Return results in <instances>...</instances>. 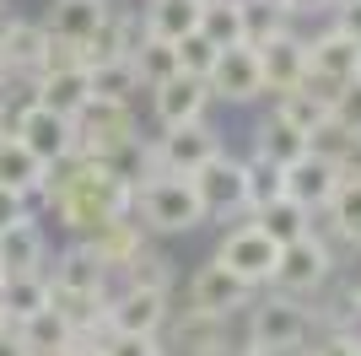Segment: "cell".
Listing matches in <instances>:
<instances>
[{
  "instance_id": "obj_1",
  "label": "cell",
  "mask_w": 361,
  "mask_h": 356,
  "mask_svg": "<svg viewBox=\"0 0 361 356\" xmlns=\"http://www.w3.org/2000/svg\"><path fill=\"white\" fill-rule=\"evenodd\" d=\"M27 206H32V216L49 210V222L60 227L65 237H87L92 227L114 222V216H124V210L135 206V189H130L124 178H114L97 157L71 151L65 162L49 167L44 189L27 194Z\"/></svg>"
},
{
  "instance_id": "obj_2",
  "label": "cell",
  "mask_w": 361,
  "mask_h": 356,
  "mask_svg": "<svg viewBox=\"0 0 361 356\" xmlns=\"http://www.w3.org/2000/svg\"><path fill=\"white\" fill-rule=\"evenodd\" d=\"M140 216V227H146L151 237H183L195 232V227H205V206H200V194L189 178H146V184H135V206H130Z\"/></svg>"
},
{
  "instance_id": "obj_3",
  "label": "cell",
  "mask_w": 361,
  "mask_h": 356,
  "mask_svg": "<svg viewBox=\"0 0 361 356\" xmlns=\"http://www.w3.org/2000/svg\"><path fill=\"white\" fill-rule=\"evenodd\" d=\"M329 281H334V243H324L318 232H307V237H297V243H286V249H281L275 275H270V292L313 302Z\"/></svg>"
},
{
  "instance_id": "obj_4",
  "label": "cell",
  "mask_w": 361,
  "mask_h": 356,
  "mask_svg": "<svg viewBox=\"0 0 361 356\" xmlns=\"http://www.w3.org/2000/svg\"><path fill=\"white\" fill-rule=\"evenodd\" d=\"M313 340V308L302 297H281L264 286V297L248 302V345H307Z\"/></svg>"
},
{
  "instance_id": "obj_5",
  "label": "cell",
  "mask_w": 361,
  "mask_h": 356,
  "mask_svg": "<svg viewBox=\"0 0 361 356\" xmlns=\"http://www.w3.org/2000/svg\"><path fill=\"white\" fill-rule=\"evenodd\" d=\"M135 141H140L135 103H103V97H92L75 114V151L81 157H108V151L135 146Z\"/></svg>"
},
{
  "instance_id": "obj_6",
  "label": "cell",
  "mask_w": 361,
  "mask_h": 356,
  "mask_svg": "<svg viewBox=\"0 0 361 356\" xmlns=\"http://www.w3.org/2000/svg\"><path fill=\"white\" fill-rule=\"evenodd\" d=\"M211 259H216V265H226L243 286L264 292L270 275H275V259H281V243H270L254 222H238V227H226V232H221V243H216Z\"/></svg>"
},
{
  "instance_id": "obj_7",
  "label": "cell",
  "mask_w": 361,
  "mask_h": 356,
  "mask_svg": "<svg viewBox=\"0 0 361 356\" xmlns=\"http://www.w3.org/2000/svg\"><path fill=\"white\" fill-rule=\"evenodd\" d=\"M216 151H221V135H216L211 119L151 135V157H157V173H173V178H195L200 167L216 157Z\"/></svg>"
},
{
  "instance_id": "obj_8",
  "label": "cell",
  "mask_w": 361,
  "mask_h": 356,
  "mask_svg": "<svg viewBox=\"0 0 361 356\" xmlns=\"http://www.w3.org/2000/svg\"><path fill=\"white\" fill-rule=\"evenodd\" d=\"M173 319V292H140V286H114L103 308V335H162Z\"/></svg>"
},
{
  "instance_id": "obj_9",
  "label": "cell",
  "mask_w": 361,
  "mask_h": 356,
  "mask_svg": "<svg viewBox=\"0 0 361 356\" xmlns=\"http://www.w3.org/2000/svg\"><path fill=\"white\" fill-rule=\"evenodd\" d=\"M205 87H211V103H226V108H248V103H259V97H270V92H264V71H259V54L248 44L221 49V54H216V71L205 76Z\"/></svg>"
},
{
  "instance_id": "obj_10",
  "label": "cell",
  "mask_w": 361,
  "mask_h": 356,
  "mask_svg": "<svg viewBox=\"0 0 361 356\" xmlns=\"http://www.w3.org/2000/svg\"><path fill=\"white\" fill-rule=\"evenodd\" d=\"M189 184H195L200 206H205V222H226V216L248 210V200H243V157H232L226 146L216 151Z\"/></svg>"
},
{
  "instance_id": "obj_11",
  "label": "cell",
  "mask_w": 361,
  "mask_h": 356,
  "mask_svg": "<svg viewBox=\"0 0 361 356\" xmlns=\"http://www.w3.org/2000/svg\"><path fill=\"white\" fill-rule=\"evenodd\" d=\"M189 308L195 313H216V319H232L238 308H248L254 302V286H243L238 275L226 265H216V259H205V265L189 275Z\"/></svg>"
},
{
  "instance_id": "obj_12",
  "label": "cell",
  "mask_w": 361,
  "mask_h": 356,
  "mask_svg": "<svg viewBox=\"0 0 361 356\" xmlns=\"http://www.w3.org/2000/svg\"><path fill=\"white\" fill-rule=\"evenodd\" d=\"M167 356H211V351H226L232 345V319H216V313H195L183 308L167 319Z\"/></svg>"
},
{
  "instance_id": "obj_13",
  "label": "cell",
  "mask_w": 361,
  "mask_h": 356,
  "mask_svg": "<svg viewBox=\"0 0 361 356\" xmlns=\"http://www.w3.org/2000/svg\"><path fill=\"white\" fill-rule=\"evenodd\" d=\"M211 114V87L195 81V76H173L162 87H151V119H157V130H178V124H200V119Z\"/></svg>"
},
{
  "instance_id": "obj_14",
  "label": "cell",
  "mask_w": 361,
  "mask_h": 356,
  "mask_svg": "<svg viewBox=\"0 0 361 356\" xmlns=\"http://www.w3.org/2000/svg\"><path fill=\"white\" fill-rule=\"evenodd\" d=\"M75 243H87V249L97 254V265H103L108 275H119V270H124V265H130V259H135V254L151 243V232L140 227L135 210H124V216H114V222L92 227L87 237H75Z\"/></svg>"
},
{
  "instance_id": "obj_15",
  "label": "cell",
  "mask_w": 361,
  "mask_h": 356,
  "mask_svg": "<svg viewBox=\"0 0 361 356\" xmlns=\"http://www.w3.org/2000/svg\"><path fill=\"white\" fill-rule=\"evenodd\" d=\"M16 141H22V146L32 151V157H38V162L44 167H54V162H65V157H71L75 151V119H65V114H54V108H32L27 119H22V124H16Z\"/></svg>"
},
{
  "instance_id": "obj_16",
  "label": "cell",
  "mask_w": 361,
  "mask_h": 356,
  "mask_svg": "<svg viewBox=\"0 0 361 356\" xmlns=\"http://www.w3.org/2000/svg\"><path fill=\"white\" fill-rule=\"evenodd\" d=\"M259 54V71H264V92L270 97H281V92H291L307 76V38H302L297 28L281 32V38H270L264 49H254Z\"/></svg>"
},
{
  "instance_id": "obj_17",
  "label": "cell",
  "mask_w": 361,
  "mask_h": 356,
  "mask_svg": "<svg viewBox=\"0 0 361 356\" xmlns=\"http://www.w3.org/2000/svg\"><path fill=\"white\" fill-rule=\"evenodd\" d=\"M334 189H340V173H334L329 157H297V162L286 167V200H297L302 210H313V216H324V206L334 200Z\"/></svg>"
},
{
  "instance_id": "obj_18",
  "label": "cell",
  "mask_w": 361,
  "mask_h": 356,
  "mask_svg": "<svg viewBox=\"0 0 361 356\" xmlns=\"http://www.w3.org/2000/svg\"><path fill=\"white\" fill-rule=\"evenodd\" d=\"M49 275V286H65V292H114V275H108L103 265H97V254L87 249V243H65L60 254H54V265L44 270Z\"/></svg>"
},
{
  "instance_id": "obj_19",
  "label": "cell",
  "mask_w": 361,
  "mask_h": 356,
  "mask_svg": "<svg viewBox=\"0 0 361 356\" xmlns=\"http://www.w3.org/2000/svg\"><path fill=\"white\" fill-rule=\"evenodd\" d=\"M0 259H6V275H32V270H49V232L38 216L16 222L0 232Z\"/></svg>"
},
{
  "instance_id": "obj_20",
  "label": "cell",
  "mask_w": 361,
  "mask_h": 356,
  "mask_svg": "<svg viewBox=\"0 0 361 356\" xmlns=\"http://www.w3.org/2000/svg\"><path fill=\"white\" fill-rule=\"evenodd\" d=\"M356 59H361V44H350L340 28H318L307 38V71L329 76V81H356Z\"/></svg>"
},
{
  "instance_id": "obj_21",
  "label": "cell",
  "mask_w": 361,
  "mask_h": 356,
  "mask_svg": "<svg viewBox=\"0 0 361 356\" xmlns=\"http://www.w3.org/2000/svg\"><path fill=\"white\" fill-rule=\"evenodd\" d=\"M44 49H49V28H44V22H32V16H11V22H6V32H0L6 71L38 76V65H44Z\"/></svg>"
},
{
  "instance_id": "obj_22",
  "label": "cell",
  "mask_w": 361,
  "mask_h": 356,
  "mask_svg": "<svg viewBox=\"0 0 361 356\" xmlns=\"http://www.w3.org/2000/svg\"><path fill=\"white\" fill-rule=\"evenodd\" d=\"M108 16V0H54L44 16L49 38H65V44H87L92 32L103 28Z\"/></svg>"
},
{
  "instance_id": "obj_23",
  "label": "cell",
  "mask_w": 361,
  "mask_h": 356,
  "mask_svg": "<svg viewBox=\"0 0 361 356\" xmlns=\"http://www.w3.org/2000/svg\"><path fill=\"white\" fill-rule=\"evenodd\" d=\"M313 232L324 243H350L361 249V184H340L334 200L324 206V222H313Z\"/></svg>"
},
{
  "instance_id": "obj_24",
  "label": "cell",
  "mask_w": 361,
  "mask_h": 356,
  "mask_svg": "<svg viewBox=\"0 0 361 356\" xmlns=\"http://www.w3.org/2000/svg\"><path fill=\"white\" fill-rule=\"evenodd\" d=\"M254 157H264V162H275V167H291L297 157H307V135L270 108V114L254 124Z\"/></svg>"
},
{
  "instance_id": "obj_25",
  "label": "cell",
  "mask_w": 361,
  "mask_h": 356,
  "mask_svg": "<svg viewBox=\"0 0 361 356\" xmlns=\"http://www.w3.org/2000/svg\"><path fill=\"white\" fill-rule=\"evenodd\" d=\"M200 6H205V0H146V6H140V28H146L151 38L178 44V38L200 32Z\"/></svg>"
},
{
  "instance_id": "obj_26",
  "label": "cell",
  "mask_w": 361,
  "mask_h": 356,
  "mask_svg": "<svg viewBox=\"0 0 361 356\" xmlns=\"http://www.w3.org/2000/svg\"><path fill=\"white\" fill-rule=\"evenodd\" d=\"M38 103L54 108V114H65V119H75L81 108L92 103V76H87V65H75V71H49V76H38Z\"/></svg>"
},
{
  "instance_id": "obj_27",
  "label": "cell",
  "mask_w": 361,
  "mask_h": 356,
  "mask_svg": "<svg viewBox=\"0 0 361 356\" xmlns=\"http://www.w3.org/2000/svg\"><path fill=\"white\" fill-rule=\"evenodd\" d=\"M16 345L27 356H60V351L75 345V329L65 324L54 308H44V313H32L27 324H16Z\"/></svg>"
},
{
  "instance_id": "obj_28",
  "label": "cell",
  "mask_w": 361,
  "mask_h": 356,
  "mask_svg": "<svg viewBox=\"0 0 361 356\" xmlns=\"http://www.w3.org/2000/svg\"><path fill=\"white\" fill-rule=\"evenodd\" d=\"M49 167L32 157L16 135H0V189H16V194H38L44 189Z\"/></svg>"
},
{
  "instance_id": "obj_29",
  "label": "cell",
  "mask_w": 361,
  "mask_h": 356,
  "mask_svg": "<svg viewBox=\"0 0 361 356\" xmlns=\"http://www.w3.org/2000/svg\"><path fill=\"white\" fill-rule=\"evenodd\" d=\"M0 308H6L11 329L27 324L32 313L49 308V275L44 270H32V275H6V281H0Z\"/></svg>"
},
{
  "instance_id": "obj_30",
  "label": "cell",
  "mask_w": 361,
  "mask_h": 356,
  "mask_svg": "<svg viewBox=\"0 0 361 356\" xmlns=\"http://www.w3.org/2000/svg\"><path fill=\"white\" fill-rule=\"evenodd\" d=\"M248 222L270 237V243H281V249H286V243H297V237L313 232V210H302L297 200H286V194H281V200H270L264 210H254Z\"/></svg>"
},
{
  "instance_id": "obj_31",
  "label": "cell",
  "mask_w": 361,
  "mask_h": 356,
  "mask_svg": "<svg viewBox=\"0 0 361 356\" xmlns=\"http://www.w3.org/2000/svg\"><path fill=\"white\" fill-rule=\"evenodd\" d=\"M130 65H135V76H140V92H151V87H162V81H173L178 76V44H167V38H140L135 49H130Z\"/></svg>"
},
{
  "instance_id": "obj_32",
  "label": "cell",
  "mask_w": 361,
  "mask_h": 356,
  "mask_svg": "<svg viewBox=\"0 0 361 356\" xmlns=\"http://www.w3.org/2000/svg\"><path fill=\"white\" fill-rule=\"evenodd\" d=\"M297 22L286 16V6L281 0H243V44L248 49H264L270 38H281V32H291Z\"/></svg>"
},
{
  "instance_id": "obj_33",
  "label": "cell",
  "mask_w": 361,
  "mask_h": 356,
  "mask_svg": "<svg viewBox=\"0 0 361 356\" xmlns=\"http://www.w3.org/2000/svg\"><path fill=\"white\" fill-rule=\"evenodd\" d=\"M87 76H92V97H103V103H135V92H140V76L130 65V54L97 59V65H87Z\"/></svg>"
},
{
  "instance_id": "obj_34",
  "label": "cell",
  "mask_w": 361,
  "mask_h": 356,
  "mask_svg": "<svg viewBox=\"0 0 361 356\" xmlns=\"http://www.w3.org/2000/svg\"><path fill=\"white\" fill-rule=\"evenodd\" d=\"M114 286H140V292H173V259H167L157 243H146V249L130 259V265L114 275Z\"/></svg>"
},
{
  "instance_id": "obj_35",
  "label": "cell",
  "mask_w": 361,
  "mask_h": 356,
  "mask_svg": "<svg viewBox=\"0 0 361 356\" xmlns=\"http://www.w3.org/2000/svg\"><path fill=\"white\" fill-rule=\"evenodd\" d=\"M286 194V167H275V162H264V157H243V200H248V216L254 210H264L270 200H281Z\"/></svg>"
},
{
  "instance_id": "obj_36",
  "label": "cell",
  "mask_w": 361,
  "mask_h": 356,
  "mask_svg": "<svg viewBox=\"0 0 361 356\" xmlns=\"http://www.w3.org/2000/svg\"><path fill=\"white\" fill-rule=\"evenodd\" d=\"M32 108H38V76L0 71V124H6V135H11Z\"/></svg>"
},
{
  "instance_id": "obj_37",
  "label": "cell",
  "mask_w": 361,
  "mask_h": 356,
  "mask_svg": "<svg viewBox=\"0 0 361 356\" xmlns=\"http://www.w3.org/2000/svg\"><path fill=\"white\" fill-rule=\"evenodd\" d=\"M200 32L216 49H238L243 44V0H205L200 6Z\"/></svg>"
},
{
  "instance_id": "obj_38",
  "label": "cell",
  "mask_w": 361,
  "mask_h": 356,
  "mask_svg": "<svg viewBox=\"0 0 361 356\" xmlns=\"http://www.w3.org/2000/svg\"><path fill=\"white\" fill-rule=\"evenodd\" d=\"M275 114L286 119V124H297L302 135H313L318 124H324V119H329V108L324 103H313V97H307V92H281V97H275Z\"/></svg>"
},
{
  "instance_id": "obj_39",
  "label": "cell",
  "mask_w": 361,
  "mask_h": 356,
  "mask_svg": "<svg viewBox=\"0 0 361 356\" xmlns=\"http://www.w3.org/2000/svg\"><path fill=\"white\" fill-rule=\"evenodd\" d=\"M216 54H221V49H216L205 32H189V38H178V71H183V76H195V81H205V76L216 71Z\"/></svg>"
},
{
  "instance_id": "obj_40",
  "label": "cell",
  "mask_w": 361,
  "mask_h": 356,
  "mask_svg": "<svg viewBox=\"0 0 361 356\" xmlns=\"http://www.w3.org/2000/svg\"><path fill=\"white\" fill-rule=\"evenodd\" d=\"M97 351L103 356H167L162 335H119V329H108L97 335Z\"/></svg>"
},
{
  "instance_id": "obj_41",
  "label": "cell",
  "mask_w": 361,
  "mask_h": 356,
  "mask_svg": "<svg viewBox=\"0 0 361 356\" xmlns=\"http://www.w3.org/2000/svg\"><path fill=\"white\" fill-rule=\"evenodd\" d=\"M329 124L345 135H361V81H345L329 103Z\"/></svg>"
},
{
  "instance_id": "obj_42",
  "label": "cell",
  "mask_w": 361,
  "mask_h": 356,
  "mask_svg": "<svg viewBox=\"0 0 361 356\" xmlns=\"http://www.w3.org/2000/svg\"><path fill=\"white\" fill-rule=\"evenodd\" d=\"M302 356H361V351L345 329H313V340L302 345Z\"/></svg>"
},
{
  "instance_id": "obj_43",
  "label": "cell",
  "mask_w": 361,
  "mask_h": 356,
  "mask_svg": "<svg viewBox=\"0 0 361 356\" xmlns=\"http://www.w3.org/2000/svg\"><path fill=\"white\" fill-rule=\"evenodd\" d=\"M75 65H87V49H81V44H65V38H49L38 76H49V71H75Z\"/></svg>"
},
{
  "instance_id": "obj_44",
  "label": "cell",
  "mask_w": 361,
  "mask_h": 356,
  "mask_svg": "<svg viewBox=\"0 0 361 356\" xmlns=\"http://www.w3.org/2000/svg\"><path fill=\"white\" fill-rule=\"evenodd\" d=\"M329 162H334V173H340V184H361V135H345Z\"/></svg>"
},
{
  "instance_id": "obj_45",
  "label": "cell",
  "mask_w": 361,
  "mask_h": 356,
  "mask_svg": "<svg viewBox=\"0 0 361 356\" xmlns=\"http://www.w3.org/2000/svg\"><path fill=\"white\" fill-rule=\"evenodd\" d=\"M329 16H334L329 28H340V32L350 38V44H361V0H340V6H334Z\"/></svg>"
},
{
  "instance_id": "obj_46",
  "label": "cell",
  "mask_w": 361,
  "mask_h": 356,
  "mask_svg": "<svg viewBox=\"0 0 361 356\" xmlns=\"http://www.w3.org/2000/svg\"><path fill=\"white\" fill-rule=\"evenodd\" d=\"M27 216H32L27 194H16V189H0V232H6V227H16V222H27Z\"/></svg>"
},
{
  "instance_id": "obj_47",
  "label": "cell",
  "mask_w": 361,
  "mask_h": 356,
  "mask_svg": "<svg viewBox=\"0 0 361 356\" xmlns=\"http://www.w3.org/2000/svg\"><path fill=\"white\" fill-rule=\"evenodd\" d=\"M286 6V16L297 22V16H324V11H334V0H281Z\"/></svg>"
},
{
  "instance_id": "obj_48",
  "label": "cell",
  "mask_w": 361,
  "mask_h": 356,
  "mask_svg": "<svg viewBox=\"0 0 361 356\" xmlns=\"http://www.w3.org/2000/svg\"><path fill=\"white\" fill-rule=\"evenodd\" d=\"M60 356H103V351H97V340H75L71 351H60Z\"/></svg>"
},
{
  "instance_id": "obj_49",
  "label": "cell",
  "mask_w": 361,
  "mask_h": 356,
  "mask_svg": "<svg viewBox=\"0 0 361 356\" xmlns=\"http://www.w3.org/2000/svg\"><path fill=\"white\" fill-rule=\"evenodd\" d=\"M0 356H27L22 345H16V329H11V335H0Z\"/></svg>"
},
{
  "instance_id": "obj_50",
  "label": "cell",
  "mask_w": 361,
  "mask_h": 356,
  "mask_svg": "<svg viewBox=\"0 0 361 356\" xmlns=\"http://www.w3.org/2000/svg\"><path fill=\"white\" fill-rule=\"evenodd\" d=\"M0 335H11V319H6V308H0Z\"/></svg>"
},
{
  "instance_id": "obj_51",
  "label": "cell",
  "mask_w": 361,
  "mask_h": 356,
  "mask_svg": "<svg viewBox=\"0 0 361 356\" xmlns=\"http://www.w3.org/2000/svg\"><path fill=\"white\" fill-rule=\"evenodd\" d=\"M6 22H11V11H6V16H0V32H6ZM0 71H6V54H0Z\"/></svg>"
},
{
  "instance_id": "obj_52",
  "label": "cell",
  "mask_w": 361,
  "mask_h": 356,
  "mask_svg": "<svg viewBox=\"0 0 361 356\" xmlns=\"http://www.w3.org/2000/svg\"><path fill=\"white\" fill-rule=\"evenodd\" d=\"M0 281H6V259H0Z\"/></svg>"
},
{
  "instance_id": "obj_53",
  "label": "cell",
  "mask_w": 361,
  "mask_h": 356,
  "mask_svg": "<svg viewBox=\"0 0 361 356\" xmlns=\"http://www.w3.org/2000/svg\"><path fill=\"white\" fill-rule=\"evenodd\" d=\"M6 11H11V6H6V0H0V16H6Z\"/></svg>"
},
{
  "instance_id": "obj_54",
  "label": "cell",
  "mask_w": 361,
  "mask_h": 356,
  "mask_svg": "<svg viewBox=\"0 0 361 356\" xmlns=\"http://www.w3.org/2000/svg\"><path fill=\"white\" fill-rule=\"evenodd\" d=\"M356 81H361V59H356Z\"/></svg>"
},
{
  "instance_id": "obj_55",
  "label": "cell",
  "mask_w": 361,
  "mask_h": 356,
  "mask_svg": "<svg viewBox=\"0 0 361 356\" xmlns=\"http://www.w3.org/2000/svg\"><path fill=\"white\" fill-rule=\"evenodd\" d=\"M356 308H361V286H356Z\"/></svg>"
},
{
  "instance_id": "obj_56",
  "label": "cell",
  "mask_w": 361,
  "mask_h": 356,
  "mask_svg": "<svg viewBox=\"0 0 361 356\" xmlns=\"http://www.w3.org/2000/svg\"><path fill=\"white\" fill-rule=\"evenodd\" d=\"M0 135H6V124H0Z\"/></svg>"
},
{
  "instance_id": "obj_57",
  "label": "cell",
  "mask_w": 361,
  "mask_h": 356,
  "mask_svg": "<svg viewBox=\"0 0 361 356\" xmlns=\"http://www.w3.org/2000/svg\"><path fill=\"white\" fill-rule=\"evenodd\" d=\"M334 6H340V0H334Z\"/></svg>"
}]
</instances>
